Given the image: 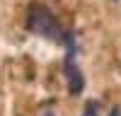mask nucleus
<instances>
[{
    "label": "nucleus",
    "mask_w": 121,
    "mask_h": 116,
    "mask_svg": "<svg viewBox=\"0 0 121 116\" xmlns=\"http://www.w3.org/2000/svg\"><path fill=\"white\" fill-rule=\"evenodd\" d=\"M27 29L41 39H48V41H56V44H63L65 41V32L60 29V24L56 22V17L48 12L46 7H39L34 5L29 10V17H27Z\"/></svg>",
    "instance_id": "f257e3e1"
},
{
    "label": "nucleus",
    "mask_w": 121,
    "mask_h": 116,
    "mask_svg": "<svg viewBox=\"0 0 121 116\" xmlns=\"http://www.w3.org/2000/svg\"><path fill=\"white\" fill-rule=\"evenodd\" d=\"M44 116H53V114H51V111H46V114H44Z\"/></svg>",
    "instance_id": "39448f33"
},
{
    "label": "nucleus",
    "mask_w": 121,
    "mask_h": 116,
    "mask_svg": "<svg viewBox=\"0 0 121 116\" xmlns=\"http://www.w3.org/2000/svg\"><path fill=\"white\" fill-rule=\"evenodd\" d=\"M65 58H63V73H65V82H68V90L73 97H78L80 92L85 90V75L80 73V65H78V44H75V36L73 34H65Z\"/></svg>",
    "instance_id": "f03ea898"
},
{
    "label": "nucleus",
    "mask_w": 121,
    "mask_h": 116,
    "mask_svg": "<svg viewBox=\"0 0 121 116\" xmlns=\"http://www.w3.org/2000/svg\"><path fill=\"white\" fill-rule=\"evenodd\" d=\"M80 116H99V104L97 102H87Z\"/></svg>",
    "instance_id": "7ed1b4c3"
},
{
    "label": "nucleus",
    "mask_w": 121,
    "mask_h": 116,
    "mask_svg": "<svg viewBox=\"0 0 121 116\" xmlns=\"http://www.w3.org/2000/svg\"><path fill=\"white\" fill-rule=\"evenodd\" d=\"M112 3H116V0H112Z\"/></svg>",
    "instance_id": "423d86ee"
},
{
    "label": "nucleus",
    "mask_w": 121,
    "mask_h": 116,
    "mask_svg": "<svg viewBox=\"0 0 121 116\" xmlns=\"http://www.w3.org/2000/svg\"><path fill=\"white\" fill-rule=\"evenodd\" d=\"M109 116H121V109H119V106H114V109L109 111Z\"/></svg>",
    "instance_id": "20e7f679"
}]
</instances>
